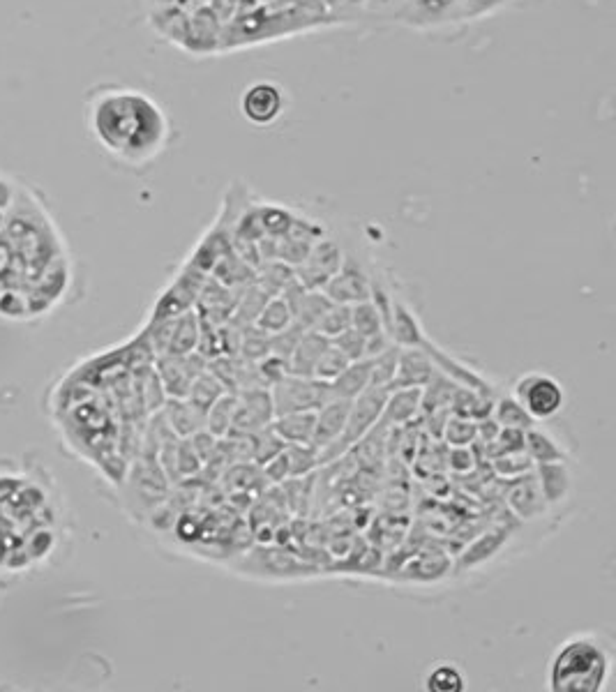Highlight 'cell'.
Returning <instances> with one entry per match:
<instances>
[{
    "label": "cell",
    "instance_id": "cell-39",
    "mask_svg": "<svg viewBox=\"0 0 616 692\" xmlns=\"http://www.w3.org/2000/svg\"><path fill=\"white\" fill-rule=\"evenodd\" d=\"M503 545V533H485L483 538H478L467 552L462 556V566H478L487 559H492Z\"/></svg>",
    "mask_w": 616,
    "mask_h": 692
},
{
    "label": "cell",
    "instance_id": "cell-37",
    "mask_svg": "<svg viewBox=\"0 0 616 692\" xmlns=\"http://www.w3.org/2000/svg\"><path fill=\"white\" fill-rule=\"evenodd\" d=\"M492 466L501 478H520L524 476V473H531L536 464L531 462L527 450L522 448V450H513V453H503V455L492 457Z\"/></svg>",
    "mask_w": 616,
    "mask_h": 692
},
{
    "label": "cell",
    "instance_id": "cell-8",
    "mask_svg": "<svg viewBox=\"0 0 616 692\" xmlns=\"http://www.w3.org/2000/svg\"><path fill=\"white\" fill-rule=\"evenodd\" d=\"M247 570V575H261L273 579H298L317 573V568L307 561L296 559L294 554L275 547H259L245 556V561L238 566Z\"/></svg>",
    "mask_w": 616,
    "mask_h": 692
},
{
    "label": "cell",
    "instance_id": "cell-25",
    "mask_svg": "<svg viewBox=\"0 0 616 692\" xmlns=\"http://www.w3.org/2000/svg\"><path fill=\"white\" fill-rule=\"evenodd\" d=\"M427 692H464L467 690V679L462 669L453 663H434L430 672L425 674Z\"/></svg>",
    "mask_w": 616,
    "mask_h": 692
},
{
    "label": "cell",
    "instance_id": "cell-22",
    "mask_svg": "<svg viewBox=\"0 0 616 692\" xmlns=\"http://www.w3.org/2000/svg\"><path fill=\"white\" fill-rule=\"evenodd\" d=\"M199 314L197 310H187L174 319V328H171V340L167 346L169 356H187V353L197 351L199 344ZM164 356V353H162Z\"/></svg>",
    "mask_w": 616,
    "mask_h": 692
},
{
    "label": "cell",
    "instance_id": "cell-27",
    "mask_svg": "<svg viewBox=\"0 0 616 692\" xmlns=\"http://www.w3.org/2000/svg\"><path fill=\"white\" fill-rule=\"evenodd\" d=\"M291 323H294V312H291L289 303L282 296H273V298H268L264 310L259 312L254 326H257L259 330H264L266 335H275V333H282L284 328H289Z\"/></svg>",
    "mask_w": 616,
    "mask_h": 692
},
{
    "label": "cell",
    "instance_id": "cell-11",
    "mask_svg": "<svg viewBox=\"0 0 616 692\" xmlns=\"http://www.w3.org/2000/svg\"><path fill=\"white\" fill-rule=\"evenodd\" d=\"M240 111L252 125H270L284 111L282 88L270 84V81L252 84L250 88H245L243 97H240Z\"/></svg>",
    "mask_w": 616,
    "mask_h": 692
},
{
    "label": "cell",
    "instance_id": "cell-35",
    "mask_svg": "<svg viewBox=\"0 0 616 692\" xmlns=\"http://www.w3.org/2000/svg\"><path fill=\"white\" fill-rule=\"evenodd\" d=\"M351 328L358 330L360 335L372 337L383 330V319L377 310V305L370 300H363V303L351 305Z\"/></svg>",
    "mask_w": 616,
    "mask_h": 692
},
{
    "label": "cell",
    "instance_id": "cell-32",
    "mask_svg": "<svg viewBox=\"0 0 616 692\" xmlns=\"http://www.w3.org/2000/svg\"><path fill=\"white\" fill-rule=\"evenodd\" d=\"M397 358H400V344H390L388 349H383L379 356L372 358V379L370 386H383L390 388L395 379L397 370Z\"/></svg>",
    "mask_w": 616,
    "mask_h": 692
},
{
    "label": "cell",
    "instance_id": "cell-3",
    "mask_svg": "<svg viewBox=\"0 0 616 692\" xmlns=\"http://www.w3.org/2000/svg\"><path fill=\"white\" fill-rule=\"evenodd\" d=\"M388 393L390 388L367 386L358 397H353L342 436L335 443H330L328 448L319 450V462H328L337 455H344L349 448L363 441L365 436L379 425L383 404H386L388 400Z\"/></svg>",
    "mask_w": 616,
    "mask_h": 692
},
{
    "label": "cell",
    "instance_id": "cell-30",
    "mask_svg": "<svg viewBox=\"0 0 616 692\" xmlns=\"http://www.w3.org/2000/svg\"><path fill=\"white\" fill-rule=\"evenodd\" d=\"M284 446H287V443L270 430V425L264 427V430L250 434V457L259 466H264L266 462L273 460L277 453H282Z\"/></svg>",
    "mask_w": 616,
    "mask_h": 692
},
{
    "label": "cell",
    "instance_id": "cell-6",
    "mask_svg": "<svg viewBox=\"0 0 616 692\" xmlns=\"http://www.w3.org/2000/svg\"><path fill=\"white\" fill-rule=\"evenodd\" d=\"M344 252L337 240L333 238H319L312 245L310 254L305 261L296 266V280L303 284L307 291H323V287L330 282L337 270L342 268Z\"/></svg>",
    "mask_w": 616,
    "mask_h": 692
},
{
    "label": "cell",
    "instance_id": "cell-9",
    "mask_svg": "<svg viewBox=\"0 0 616 692\" xmlns=\"http://www.w3.org/2000/svg\"><path fill=\"white\" fill-rule=\"evenodd\" d=\"M204 370H208V360L197 351L187 353V356H169V353H164V356H157L155 374L167 397L185 400L187 393H190L192 381Z\"/></svg>",
    "mask_w": 616,
    "mask_h": 692
},
{
    "label": "cell",
    "instance_id": "cell-1",
    "mask_svg": "<svg viewBox=\"0 0 616 692\" xmlns=\"http://www.w3.org/2000/svg\"><path fill=\"white\" fill-rule=\"evenodd\" d=\"M88 137L123 167H148L169 148L174 125L146 90L123 84H97L84 97Z\"/></svg>",
    "mask_w": 616,
    "mask_h": 692
},
{
    "label": "cell",
    "instance_id": "cell-43",
    "mask_svg": "<svg viewBox=\"0 0 616 692\" xmlns=\"http://www.w3.org/2000/svg\"><path fill=\"white\" fill-rule=\"evenodd\" d=\"M7 210H10V208L0 206V233H3V227H5V217H7Z\"/></svg>",
    "mask_w": 616,
    "mask_h": 692
},
{
    "label": "cell",
    "instance_id": "cell-20",
    "mask_svg": "<svg viewBox=\"0 0 616 692\" xmlns=\"http://www.w3.org/2000/svg\"><path fill=\"white\" fill-rule=\"evenodd\" d=\"M448 409H450V413H453V416L469 418V420H476V423H480V420L492 416L494 400H492L490 393H483V390L457 386L453 397H450Z\"/></svg>",
    "mask_w": 616,
    "mask_h": 692
},
{
    "label": "cell",
    "instance_id": "cell-28",
    "mask_svg": "<svg viewBox=\"0 0 616 692\" xmlns=\"http://www.w3.org/2000/svg\"><path fill=\"white\" fill-rule=\"evenodd\" d=\"M492 418L497 420L501 427H513V430H524V432H527L529 427L536 425V420H533L529 413L524 411V406L517 402L513 395H506V397H501V400H494Z\"/></svg>",
    "mask_w": 616,
    "mask_h": 692
},
{
    "label": "cell",
    "instance_id": "cell-17",
    "mask_svg": "<svg viewBox=\"0 0 616 692\" xmlns=\"http://www.w3.org/2000/svg\"><path fill=\"white\" fill-rule=\"evenodd\" d=\"M420 390L423 388H390L383 404L379 425H407L420 411Z\"/></svg>",
    "mask_w": 616,
    "mask_h": 692
},
{
    "label": "cell",
    "instance_id": "cell-16",
    "mask_svg": "<svg viewBox=\"0 0 616 692\" xmlns=\"http://www.w3.org/2000/svg\"><path fill=\"white\" fill-rule=\"evenodd\" d=\"M162 420L180 439H187V436L197 434L206 427L204 411H199L197 406H192L187 400H174V397H167V402H164Z\"/></svg>",
    "mask_w": 616,
    "mask_h": 692
},
{
    "label": "cell",
    "instance_id": "cell-7",
    "mask_svg": "<svg viewBox=\"0 0 616 692\" xmlns=\"http://www.w3.org/2000/svg\"><path fill=\"white\" fill-rule=\"evenodd\" d=\"M372 282V275L367 273L363 261L353 257V254H344L342 268L330 277V282L323 287V293L333 303L356 305L372 298Z\"/></svg>",
    "mask_w": 616,
    "mask_h": 692
},
{
    "label": "cell",
    "instance_id": "cell-13",
    "mask_svg": "<svg viewBox=\"0 0 616 692\" xmlns=\"http://www.w3.org/2000/svg\"><path fill=\"white\" fill-rule=\"evenodd\" d=\"M517 480L515 485H510L508 490V506L513 513L520 519H540L547 508H550V503L545 501L543 492H540V485L536 480V473H524Z\"/></svg>",
    "mask_w": 616,
    "mask_h": 692
},
{
    "label": "cell",
    "instance_id": "cell-21",
    "mask_svg": "<svg viewBox=\"0 0 616 692\" xmlns=\"http://www.w3.org/2000/svg\"><path fill=\"white\" fill-rule=\"evenodd\" d=\"M370 379H372V358L353 360V363L344 367L337 379L330 381V393H333V397H342V400H353V397H358L367 386H370Z\"/></svg>",
    "mask_w": 616,
    "mask_h": 692
},
{
    "label": "cell",
    "instance_id": "cell-31",
    "mask_svg": "<svg viewBox=\"0 0 616 692\" xmlns=\"http://www.w3.org/2000/svg\"><path fill=\"white\" fill-rule=\"evenodd\" d=\"M441 439L448 443L450 448L453 446H473L478 439V423L469 418H460L450 413L446 425H443Z\"/></svg>",
    "mask_w": 616,
    "mask_h": 692
},
{
    "label": "cell",
    "instance_id": "cell-2",
    "mask_svg": "<svg viewBox=\"0 0 616 692\" xmlns=\"http://www.w3.org/2000/svg\"><path fill=\"white\" fill-rule=\"evenodd\" d=\"M612 646L596 635H573L561 642L547 667L552 692H603L612 676Z\"/></svg>",
    "mask_w": 616,
    "mask_h": 692
},
{
    "label": "cell",
    "instance_id": "cell-19",
    "mask_svg": "<svg viewBox=\"0 0 616 692\" xmlns=\"http://www.w3.org/2000/svg\"><path fill=\"white\" fill-rule=\"evenodd\" d=\"M330 344L328 337H323L317 330H305L300 337L294 353L289 356V374L294 376H314V365L321 358Z\"/></svg>",
    "mask_w": 616,
    "mask_h": 692
},
{
    "label": "cell",
    "instance_id": "cell-40",
    "mask_svg": "<svg viewBox=\"0 0 616 692\" xmlns=\"http://www.w3.org/2000/svg\"><path fill=\"white\" fill-rule=\"evenodd\" d=\"M333 342L337 349H340L344 356H347L351 363L353 360H363L365 358V342H367V337L365 335H360L358 330H344L342 335H337L335 340H330Z\"/></svg>",
    "mask_w": 616,
    "mask_h": 692
},
{
    "label": "cell",
    "instance_id": "cell-38",
    "mask_svg": "<svg viewBox=\"0 0 616 692\" xmlns=\"http://www.w3.org/2000/svg\"><path fill=\"white\" fill-rule=\"evenodd\" d=\"M351 363V360L344 356V353L337 349V346L330 342L326 346V351L321 353V358L317 360V365H314V379H319V381H326L330 383L333 379H337V376L342 374L344 367H347Z\"/></svg>",
    "mask_w": 616,
    "mask_h": 692
},
{
    "label": "cell",
    "instance_id": "cell-5",
    "mask_svg": "<svg viewBox=\"0 0 616 692\" xmlns=\"http://www.w3.org/2000/svg\"><path fill=\"white\" fill-rule=\"evenodd\" d=\"M330 397H333L330 383L314 379V376L287 374L275 386H270V400H273L275 416L296 411H319Z\"/></svg>",
    "mask_w": 616,
    "mask_h": 692
},
{
    "label": "cell",
    "instance_id": "cell-18",
    "mask_svg": "<svg viewBox=\"0 0 616 692\" xmlns=\"http://www.w3.org/2000/svg\"><path fill=\"white\" fill-rule=\"evenodd\" d=\"M314 423H317V411H296L275 416L270 430L280 436L287 446H294V443H312Z\"/></svg>",
    "mask_w": 616,
    "mask_h": 692
},
{
    "label": "cell",
    "instance_id": "cell-42",
    "mask_svg": "<svg viewBox=\"0 0 616 692\" xmlns=\"http://www.w3.org/2000/svg\"><path fill=\"white\" fill-rule=\"evenodd\" d=\"M473 446H453L448 450L446 462L455 473H467L476 466V455H473Z\"/></svg>",
    "mask_w": 616,
    "mask_h": 692
},
{
    "label": "cell",
    "instance_id": "cell-29",
    "mask_svg": "<svg viewBox=\"0 0 616 692\" xmlns=\"http://www.w3.org/2000/svg\"><path fill=\"white\" fill-rule=\"evenodd\" d=\"M330 305H333V300L323 291H305L294 310V323H298V326L305 330H312Z\"/></svg>",
    "mask_w": 616,
    "mask_h": 692
},
{
    "label": "cell",
    "instance_id": "cell-26",
    "mask_svg": "<svg viewBox=\"0 0 616 692\" xmlns=\"http://www.w3.org/2000/svg\"><path fill=\"white\" fill-rule=\"evenodd\" d=\"M236 393H224L220 400H217L210 409L206 411V427L204 430L215 436V439H222L231 432L234 427V416H236Z\"/></svg>",
    "mask_w": 616,
    "mask_h": 692
},
{
    "label": "cell",
    "instance_id": "cell-24",
    "mask_svg": "<svg viewBox=\"0 0 616 692\" xmlns=\"http://www.w3.org/2000/svg\"><path fill=\"white\" fill-rule=\"evenodd\" d=\"M227 393V388H224V383L217 379V376L210 372V367L208 370L201 372L197 379L192 381V386H190V393H187L185 400L190 402L192 406H197L199 411H208L210 406H213L220 397Z\"/></svg>",
    "mask_w": 616,
    "mask_h": 692
},
{
    "label": "cell",
    "instance_id": "cell-14",
    "mask_svg": "<svg viewBox=\"0 0 616 692\" xmlns=\"http://www.w3.org/2000/svg\"><path fill=\"white\" fill-rule=\"evenodd\" d=\"M351 409V400H342V397H330V400L317 411V423H314V436L312 443L319 450L328 448L330 443H335L344 432L347 425V416Z\"/></svg>",
    "mask_w": 616,
    "mask_h": 692
},
{
    "label": "cell",
    "instance_id": "cell-23",
    "mask_svg": "<svg viewBox=\"0 0 616 692\" xmlns=\"http://www.w3.org/2000/svg\"><path fill=\"white\" fill-rule=\"evenodd\" d=\"M524 450L533 464L566 462V450L561 448V443L550 432L540 430L538 423L524 432Z\"/></svg>",
    "mask_w": 616,
    "mask_h": 692
},
{
    "label": "cell",
    "instance_id": "cell-41",
    "mask_svg": "<svg viewBox=\"0 0 616 692\" xmlns=\"http://www.w3.org/2000/svg\"><path fill=\"white\" fill-rule=\"evenodd\" d=\"M264 478H268L270 483L280 485L284 480L291 478L289 471V455H287V446H284L282 453H277L273 460L264 464Z\"/></svg>",
    "mask_w": 616,
    "mask_h": 692
},
{
    "label": "cell",
    "instance_id": "cell-4",
    "mask_svg": "<svg viewBox=\"0 0 616 692\" xmlns=\"http://www.w3.org/2000/svg\"><path fill=\"white\" fill-rule=\"evenodd\" d=\"M513 397L536 423L552 420L566 406V390L554 376L543 372H529L520 376L513 386Z\"/></svg>",
    "mask_w": 616,
    "mask_h": 692
},
{
    "label": "cell",
    "instance_id": "cell-10",
    "mask_svg": "<svg viewBox=\"0 0 616 692\" xmlns=\"http://www.w3.org/2000/svg\"><path fill=\"white\" fill-rule=\"evenodd\" d=\"M236 397L238 402H236L234 427H231L229 434H254L273 423L275 411H273V400H270V390L261 386L247 388L236 393Z\"/></svg>",
    "mask_w": 616,
    "mask_h": 692
},
{
    "label": "cell",
    "instance_id": "cell-33",
    "mask_svg": "<svg viewBox=\"0 0 616 692\" xmlns=\"http://www.w3.org/2000/svg\"><path fill=\"white\" fill-rule=\"evenodd\" d=\"M238 353L247 363H259L261 358H266L270 353V335H266L264 330H259L257 326L243 328Z\"/></svg>",
    "mask_w": 616,
    "mask_h": 692
},
{
    "label": "cell",
    "instance_id": "cell-15",
    "mask_svg": "<svg viewBox=\"0 0 616 692\" xmlns=\"http://www.w3.org/2000/svg\"><path fill=\"white\" fill-rule=\"evenodd\" d=\"M533 473H536L540 492H543L545 501L550 506L566 501L568 494L573 492V473H570L566 462L536 464L533 466Z\"/></svg>",
    "mask_w": 616,
    "mask_h": 692
},
{
    "label": "cell",
    "instance_id": "cell-34",
    "mask_svg": "<svg viewBox=\"0 0 616 692\" xmlns=\"http://www.w3.org/2000/svg\"><path fill=\"white\" fill-rule=\"evenodd\" d=\"M349 328H351V305L333 303L326 312H323V317L317 321V326H314L312 330H317V333L328 337V340H335L337 335H342L344 330Z\"/></svg>",
    "mask_w": 616,
    "mask_h": 692
},
{
    "label": "cell",
    "instance_id": "cell-36",
    "mask_svg": "<svg viewBox=\"0 0 616 692\" xmlns=\"http://www.w3.org/2000/svg\"><path fill=\"white\" fill-rule=\"evenodd\" d=\"M287 455H289L291 478L307 476L314 466L321 464L319 448L314 446V443H294V446H287Z\"/></svg>",
    "mask_w": 616,
    "mask_h": 692
},
{
    "label": "cell",
    "instance_id": "cell-12",
    "mask_svg": "<svg viewBox=\"0 0 616 692\" xmlns=\"http://www.w3.org/2000/svg\"><path fill=\"white\" fill-rule=\"evenodd\" d=\"M434 372H437V365L430 353L418 346H400V358H397L395 379L390 388H425Z\"/></svg>",
    "mask_w": 616,
    "mask_h": 692
}]
</instances>
